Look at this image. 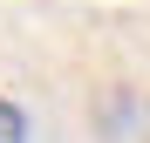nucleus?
Segmentation results:
<instances>
[{
	"instance_id": "obj_1",
	"label": "nucleus",
	"mask_w": 150,
	"mask_h": 143,
	"mask_svg": "<svg viewBox=\"0 0 150 143\" xmlns=\"http://www.w3.org/2000/svg\"><path fill=\"white\" fill-rule=\"evenodd\" d=\"M0 143H28V109L0 95Z\"/></svg>"
}]
</instances>
